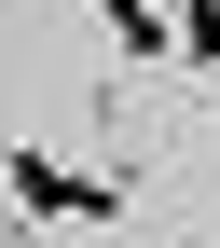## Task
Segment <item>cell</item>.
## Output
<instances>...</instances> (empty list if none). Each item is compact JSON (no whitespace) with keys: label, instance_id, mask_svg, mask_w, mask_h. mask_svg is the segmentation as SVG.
Returning a JSON list of instances; mask_svg holds the SVG:
<instances>
[{"label":"cell","instance_id":"obj_2","mask_svg":"<svg viewBox=\"0 0 220 248\" xmlns=\"http://www.w3.org/2000/svg\"><path fill=\"white\" fill-rule=\"evenodd\" d=\"M97 14H110L124 55H179V14H165V0H97Z\"/></svg>","mask_w":220,"mask_h":248},{"label":"cell","instance_id":"obj_1","mask_svg":"<svg viewBox=\"0 0 220 248\" xmlns=\"http://www.w3.org/2000/svg\"><path fill=\"white\" fill-rule=\"evenodd\" d=\"M0 193L28 207V221H55V234H110L124 221V179H97V166H69V152H0Z\"/></svg>","mask_w":220,"mask_h":248},{"label":"cell","instance_id":"obj_3","mask_svg":"<svg viewBox=\"0 0 220 248\" xmlns=\"http://www.w3.org/2000/svg\"><path fill=\"white\" fill-rule=\"evenodd\" d=\"M179 55H193V69H220V0H179Z\"/></svg>","mask_w":220,"mask_h":248}]
</instances>
